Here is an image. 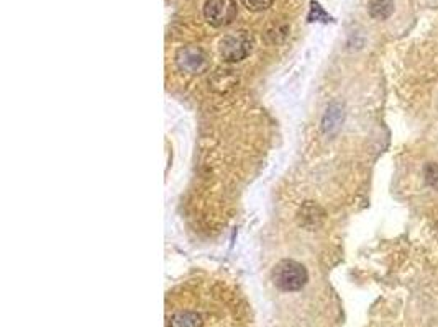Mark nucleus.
I'll list each match as a JSON object with an SVG mask.
<instances>
[{
	"label": "nucleus",
	"instance_id": "obj_10",
	"mask_svg": "<svg viewBox=\"0 0 438 327\" xmlns=\"http://www.w3.org/2000/svg\"><path fill=\"white\" fill-rule=\"evenodd\" d=\"M241 4H243L250 12H263V10H267L271 7L272 0H241Z\"/></svg>",
	"mask_w": 438,
	"mask_h": 327
},
{
	"label": "nucleus",
	"instance_id": "obj_3",
	"mask_svg": "<svg viewBox=\"0 0 438 327\" xmlns=\"http://www.w3.org/2000/svg\"><path fill=\"white\" fill-rule=\"evenodd\" d=\"M236 13H238L236 0H207L204 5V17L215 28L230 25Z\"/></svg>",
	"mask_w": 438,
	"mask_h": 327
},
{
	"label": "nucleus",
	"instance_id": "obj_1",
	"mask_svg": "<svg viewBox=\"0 0 438 327\" xmlns=\"http://www.w3.org/2000/svg\"><path fill=\"white\" fill-rule=\"evenodd\" d=\"M307 270L296 261H281L272 270V282L281 292H299L307 283Z\"/></svg>",
	"mask_w": 438,
	"mask_h": 327
},
{
	"label": "nucleus",
	"instance_id": "obj_9",
	"mask_svg": "<svg viewBox=\"0 0 438 327\" xmlns=\"http://www.w3.org/2000/svg\"><path fill=\"white\" fill-rule=\"evenodd\" d=\"M311 5L312 7H311V13H309V22H330V20H332L328 17V13L325 12V10L321 7V4L312 2Z\"/></svg>",
	"mask_w": 438,
	"mask_h": 327
},
{
	"label": "nucleus",
	"instance_id": "obj_12",
	"mask_svg": "<svg viewBox=\"0 0 438 327\" xmlns=\"http://www.w3.org/2000/svg\"><path fill=\"white\" fill-rule=\"evenodd\" d=\"M437 237H438V222H437Z\"/></svg>",
	"mask_w": 438,
	"mask_h": 327
},
{
	"label": "nucleus",
	"instance_id": "obj_8",
	"mask_svg": "<svg viewBox=\"0 0 438 327\" xmlns=\"http://www.w3.org/2000/svg\"><path fill=\"white\" fill-rule=\"evenodd\" d=\"M340 121H342V112H340L338 107H332L327 113L325 121H323V126H325L327 131H330V129L337 128Z\"/></svg>",
	"mask_w": 438,
	"mask_h": 327
},
{
	"label": "nucleus",
	"instance_id": "obj_2",
	"mask_svg": "<svg viewBox=\"0 0 438 327\" xmlns=\"http://www.w3.org/2000/svg\"><path fill=\"white\" fill-rule=\"evenodd\" d=\"M255 40L248 31L240 30L220 41V56L226 62H240L253 51Z\"/></svg>",
	"mask_w": 438,
	"mask_h": 327
},
{
	"label": "nucleus",
	"instance_id": "obj_5",
	"mask_svg": "<svg viewBox=\"0 0 438 327\" xmlns=\"http://www.w3.org/2000/svg\"><path fill=\"white\" fill-rule=\"evenodd\" d=\"M202 318L194 311H179L169 319V327H200Z\"/></svg>",
	"mask_w": 438,
	"mask_h": 327
},
{
	"label": "nucleus",
	"instance_id": "obj_6",
	"mask_svg": "<svg viewBox=\"0 0 438 327\" xmlns=\"http://www.w3.org/2000/svg\"><path fill=\"white\" fill-rule=\"evenodd\" d=\"M368 12L376 20L389 18L394 12V0H369Z\"/></svg>",
	"mask_w": 438,
	"mask_h": 327
},
{
	"label": "nucleus",
	"instance_id": "obj_7",
	"mask_svg": "<svg viewBox=\"0 0 438 327\" xmlns=\"http://www.w3.org/2000/svg\"><path fill=\"white\" fill-rule=\"evenodd\" d=\"M299 216H301V225L307 227H316L321 225L323 220V211L318 208L317 205L309 201V203L301 210V215Z\"/></svg>",
	"mask_w": 438,
	"mask_h": 327
},
{
	"label": "nucleus",
	"instance_id": "obj_11",
	"mask_svg": "<svg viewBox=\"0 0 438 327\" xmlns=\"http://www.w3.org/2000/svg\"><path fill=\"white\" fill-rule=\"evenodd\" d=\"M425 182L438 190V164L430 162L425 165Z\"/></svg>",
	"mask_w": 438,
	"mask_h": 327
},
{
	"label": "nucleus",
	"instance_id": "obj_4",
	"mask_svg": "<svg viewBox=\"0 0 438 327\" xmlns=\"http://www.w3.org/2000/svg\"><path fill=\"white\" fill-rule=\"evenodd\" d=\"M176 62L179 69L189 72V74H200V72H204L209 67L207 54H205L202 48H197V46H188V48L179 49Z\"/></svg>",
	"mask_w": 438,
	"mask_h": 327
}]
</instances>
